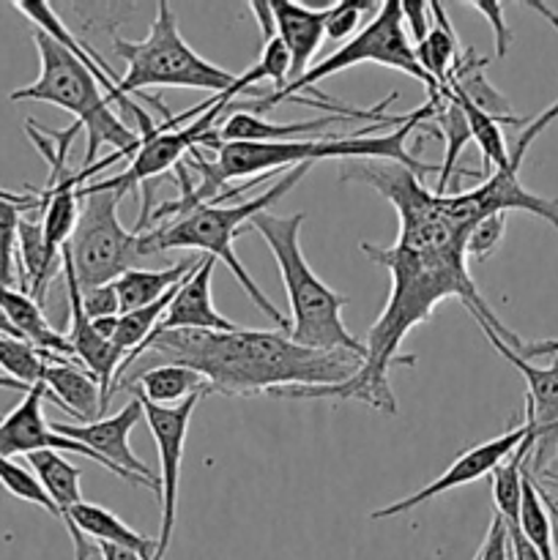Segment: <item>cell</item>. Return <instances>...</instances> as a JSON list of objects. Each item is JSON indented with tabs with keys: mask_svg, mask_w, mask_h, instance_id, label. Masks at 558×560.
Returning <instances> with one entry per match:
<instances>
[{
	"mask_svg": "<svg viewBox=\"0 0 558 560\" xmlns=\"http://www.w3.org/2000/svg\"><path fill=\"white\" fill-rule=\"evenodd\" d=\"M246 5H249V9H252L255 20L260 22L263 38H266V42H271V38L277 36V22H274L271 3H266V0H249V3H246Z\"/></svg>",
	"mask_w": 558,
	"mask_h": 560,
	"instance_id": "44",
	"label": "cell"
},
{
	"mask_svg": "<svg viewBox=\"0 0 558 560\" xmlns=\"http://www.w3.org/2000/svg\"><path fill=\"white\" fill-rule=\"evenodd\" d=\"M142 402L137 397H131V402L126 405L120 413H115L113 419H98L91 424H66V421H55L53 432L69 438V441L82 443V446L91 448L93 454L104 459L107 465H113L115 474L120 481L131 487H148L156 498H162V481L159 476L131 452L129 435L135 430L137 421H142Z\"/></svg>",
	"mask_w": 558,
	"mask_h": 560,
	"instance_id": "12",
	"label": "cell"
},
{
	"mask_svg": "<svg viewBox=\"0 0 558 560\" xmlns=\"http://www.w3.org/2000/svg\"><path fill=\"white\" fill-rule=\"evenodd\" d=\"M33 44L38 49L36 82L11 91V102H44L66 109L77 118L80 129L85 131V159L82 167L96 164V153L102 145H113L124 156H135L142 145V137L109 109L107 93L98 91V80L77 60L63 44L55 42L44 31L33 27Z\"/></svg>",
	"mask_w": 558,
	"mask_h": 560,
	"instance_id": "5",
	"label": "cell"
},
{
	"mask_svg": "<svg viewBox=\"0 0 558 560\" xmlns=\"http://www.w3.org/2000/svg\"><path fill=\"white\" fill-rule=\"evenodd\" d=\"M44 386H47V399L58 405L60 410L80 419L82 424L98 421V410H102V394H98V383L85 366L77 364L74 359H63V355H53L44 370Z\"/></svg>",
	"mask_w": 558,
	"mask_h": 560,
	"instance_id": "20",
	"label": "cell"
},
{
	"mask_svg": "<svg viewBox=\"0 0 558 560\" xmlns=\"http://www.w3.org/2000/svg\"><path fill=\"white\" fill-rule=\"evenodd\" d=\"M399 9H403V25H408L405 33L410 31V38H414L416 44L425 42L427 33H430L432 27L430 3H425V0H399Z\"/></svg>",
	"mask_w": 558,
	"mask_h": 560,
	"instance_id": "40",
	"label": "cell"
},
{
	"mask_svg": "<svg viewBox=\"0 0 558 560\" xmlns=\"http://www.w3.org/2000/svg\"><path fill=\"white\" fill-rule=\"evenodd\" d=\"M44 399H47V386H44V383H36V386L27 388L22 402L16 405L9 416L0 419V454L14 459L20 457V454L27 457V454L33 452H71L80 454V457L85 459H93V463L107 468L113 476H118L113 465L104 463V459L98 457V454H93L91 448L53 432V427L44 419Z\"/></svg>",
	"mask_w": 558,
	"mask_h": 560,
	"instance_id": "15",
	"label": "cell"
},
{
	"mask_svg": "<svg viewBox=\"0 0 558 560\" xmlns=\"http://www.w3.org/2000/svg\"><path fill=\"white\" fill-rule=\"evenodd\" d=\"M446 91L452 93V96L460 102V107L465 109V118H468V126H470V137H474V142L479 145L481 162H485V167H481V175H485L490 167H496V170L507 167V164H509V148H507V140H503V135H501V124H498V120H492L490 115L479 113L476 107H470V104L465 102L463 96H457L452 88H446ZM485 178H487V175H485Z\"/></svg>",
	"mask_w": 558,
	"mask_h": 560,
	"instance_id": "33",
	"label": "cell"
},
{
	"mask_svg": "<svg viewBox=\"0 0 558 560\" xmlns=\"http://www.w3.org/2000/svg\"><path fill=\"white\" fill-rule=\"evenodd\" d=\"M507 536H509V560H542L539 552H536V547L525 539L518 523H507Z\"/></svg>",
	"mask_w": 558,
	"mask_h": 560,
	"instance_id": "43",
	"label": "cell"
},
{
	"mask_svg": "<svg viewBox=\"0 0 558 560\" xmlns=\"http://www.w3.org/2000/svg\"><path fill=\"white\" fill-rule=\"evenodd\" d=\"M186 366L206 381L208 392L255 397L290 388H328L348 383L361 370V355L328 353L293 342L279 331H153L118 370L113 394L153 366ZM109 394V397H113Z\"/></svg>",
	"mask_w": 558,
	"mask_h": 560,
	"instance_id": "2",
	"label": "cell"
},
{
	"mask_svg": "<svg viewBox=\"0 0 558 560\" xmlns=\"http://www.w3.org/2000/svg\"><path fill=\"white\" fill-rule=\"evenodd\" d=\"M332 3L323 9H310L293 0H271L274 22H277V38L284 44L290 58V82L310 71L317 47L326 38V16Z\"/></svg>",
	"mask_w": 558,
	"mask_h": 560,
	"instance_id": "18",
	"label": "cell"
},
{
	"mask_svg": "<svg viewBox=\"0 0 558 560\" xmlns=\"http://www.w3.org/2000/svg\"><path fill=\"white\" fill-rule=\"evenodd\" d=\"M474 560H509V536H507V523H503L498 514H492L490 528H487L485 545H481L479 556Z\"/></svg>",
	"mask_w": 558,
	"mask_h": 560,
	"instance_id": "41",
	"label": "cell"
},
{
	"mask_svg": "<svg viewBox=\"0 0 558 560\" xmlns=\"http://www.w3.org/2000/svg\"><path fill=\"white\" fill-rule=\"evenodd\" d=\"M485 337L490 339L492 348L525 377L528 383V399H525V419L534 427V452L528 457V470L534 479H539L547 470V465L556 463L558 457V361H553L550 366L539 370L531 361L520 359L509 345H503L498 339V334L492 331L487 323H479Z\"/></svg>",
	"mask_w": 558,
	"mask_h": 560,
	"instance_id": "13",
	"label": "cell"
},
{
	"mask_svg": "<svg viewBox=\"0 0 558 560\" xmlns=\"http://www.w3.org/2000/svg\"><path fill=\"white\" fill-rule=\"evenodd\" d=\"M474 11H479L487 22L492 25V33H496V58H507L509 47H512L514 36H512V27L507 25V14H503V3L498 0H470Z\"/></svg>",
	"mask_w": 558,
	"mask_h": 560,
	"instance_id": "38",
	"label": "cell"
},
{
	"mask_svg": "<svg viewBox=\"0 0 558 560\" xmlns=\"http://www.w3.org/2000/svg\"><path fill=\"white\" fill-rule=\"evenodd\" d=\"M206 394H191L181 405L173 408H159V405L142 402V416L148 421L153 441H156L159 452V481H162V525H159V539H156V558L164 560L170 550V539H173L175 528V512H178V481H181V459H184L186 448V432H189L191 413H195L197 402Z\"/></svg>",
	"mask_w": 558,
	"mask_h": 560,
	"instance_id": "11",
	"label": "cell"
},
{
	"mask_svg": "<svg viewBox=\"0 0 558 560\" xmlns=\"http://www.w3.org/2000/svg\"><path fill=\"white\" fill-rule=\"evenodd\" d=\"M263 80L274 82V93H282L284 88L290 85L288 49H284V44L279 42L277 36H274L271 42H266L260 60H257L255 66H249L244 74L235 77V82L228 88V91L222 93V98H224V102H235V96H241L246 88H252L255 82H263Z\"/></svg>",
	"mask_w": 558,
	"mask_h": 560,
	"instance_id": "32",
	"label": "cell"
},
{
	"mask_svg": "<svg viewBox=\"0 0 558 560\" xmlns=\"http://www.w3.org/2000/svg\"><path fill=\"white\" fill-rule=\"evenodd\" d=\"M514 353L520 355V359L531 361L536 359V355H558V339H539V342H520V348L514 350ZM558 476V457H556V465H553L547 474H542V479H556Z\"/></svg>",
	"mask_w": 558,
	"mask_h": 560,
	"instance_id": "42",
	"label": "cell"
},
{
	"mask_svg": "<svg viewBox=\"0 0 558 560\" xmlns=\"http://www.w3.org/2000/svg\"><path fill=\"white\" fill-rule=\"evenodd\" d=\"M312 164H301V167L288 170L284 175H279L277 184L271 186L263 195L252 197V200H239L233 206H219V202H206V206L195 208V211L184 213L175 222H162L156 228H151L148 233L140 235V255H162L170 249H191L202 252V255L213 257V260H222L224 266L233 271V277L239 279L241 290L249 295L252 304L257 306V312L268 317L271 323H277L279 331H290V317H284L271 301L263 295V290L257 288L255 279L249 277V271L244 268V262L239 260L233 249L235 235L244 233V228L249 224L252 217L263 211H271L274 202L282 200L306 173H310Z\"/></svg>",
	"mask_w": 558,
	"mask_h": 560,
	"instance_id": "4",
	"label": "cell"
},
{
	"mask_svg": "<svg viewBox=\"0 0 558 560\" xmlns=\"http://www.w3.org/2000/svg\"><path fill=\"white\" fill-rule=\"evenodd\" d=\"M465 241V238H463ZM463 241L443 246L435 252H416L405 246H375L361 241V255L370 257L377 266L388 268L392 277V293H388L386 310L381 312L372 328L367 331L364 359L361 370L342 386L328 388H290L277 394L279 399H356L381 413H397L388 372L392 366L416 364L414 355L399 359V345L408 337L410 328L425 323L435 312V306L446 299L463 301L465 310L474 315L476 323H487L498 334L503 345L512 350L520 348V339L498 320L496 312L481 299L479 288L470 279L468 257H465Z\"/></svg>",
	"mask_w": 558,
	"mask_h": 560,
	"instance_id": "1",
	"label": "cell"
},
{
	"mask_svg": "<svg viewBox=\"0 0 558 560\" xmlns=\"http://www.w3.org/2000/svg\"><path fill=\"white\" fill-rule=\"evenodd\" d=\"M178 288H181V282L173 284V288H170L162 299L153 301V304H148V306H142V310H135V312H129V315L118 317V328H115V337H113V342H109V348H113V364L118 366V370L124 366V361H129L131 355L137 353V348H140V345L146 342L153 331H156V326L162 323L167 306L173 304ZM115 375H118V372H115Z\"/></svg>",
	"mask_w": 558,
	"mask_h": 560,
	"instance_id": "28",
	"label": "cell"
},
{
	"mask_svg": "<svg viewBox=\"0 0 558 560\" xmlns=\"http://www.w3.org/2000/svg\"><path fill=\"white\" fill-rule=\"evenodd\" d=\"M16 255H20V290L44 310L49 284L58 273H63V255L49 249L47 241H44L42 222L31 217H22L20 222Z\"/></svg>",
	"mask_w": 558,
	"mask_h": 560,
	"instance_id": "21",
	"label": "cell"
},
{
	"mask_svg": "<svg viewBox=\"0 0 558 560\" xmlns=\"http://www.w3.org/2000/svg\"><path fill=\"white\" fill-rule=\"evenodd\" d=\"M558 118V102H553L545 113L536 115L523 131H520L518 142L509 151V164L501 170H492L476 189L460 191V195H438L441 197V211L446 213L449 222L457 228H470L479 219L492 217V213H509V211H525L534 217L545 219L553 230L558 233V200H547V197L534 195L520 180V167L528 153L531 142Z\"/></svg>",
	"mask_w": 558,
	"mask_h": 560,
	"instance_id": "9",
	"label": "cell"
},
{
	"mask_svg": "<svg viewBox=\"0 0 558 560\" xmlns=\"http://www.w3.org/2000/svg\"><path fill=\"white\" fill-rule=\"evenodd\" d=\"M0 487H3L9 495L33 503V506L44 509V512L60 520V512L55 509V503L49 501V495L44 492V487L38 485L36 476H33L27 468H22L20 463H14V459L3 457V454H0Z\"/></svg>",
	"mask_w": 558,
	"mask_h": 560,
	"instance_id": "35",
	"label": "cell"
},
{
	"mask_svg": "<svg viewBox=\"0 0 558 560\" xmlns=\"http://www.w3.org/2000/svg\"><path fill=\"white\" fill-rule=\"evenodd\" d=\"M487 63H490V58H481V55H476V49L465 47L457 63L449 71V82L443 88H452V91L457 93V96H463L470 107L490 115L498 124L523 126L525 129L534 118H518V115H514L509 98L485 77Z\"/></svg>",
	"mask_w": 558,
	"mask_h": 560,
	"instance_id": "19",
	"label": "cell"
},
{
	"mask_svg": "<svg viewBox=\"0 0 558 560\" xmlns=\"http://www.w3.org/2000/svg\"><path fill=\"white\" fill-rule=\"evenodd\" d=\"M202 255H191L178 260L175 266L162 268V271H146V268H131L124 277L115 279V293H118L120 315H129V312L142 310V306L153 304V301L162 299L173 284H178L186 273L195 271L200 266Z\"/></svg>",
	"mask_w": 558,
	"mask_h": 560,
	"instance_id": "23",
	"label": "cell"
},
{
	"mask_svg": "<svg viewBox=\"0 0 558 560\" xmlns=\"http://www.w3.org/2000/svg\"><path fill=\"white\" fill-rule=\"evenodd\" d=\"M82 310L88 320H102V317H118L120 304L115 284H102V288L82 290Z\"/></svg>",
	"mask_w": 558,
	"mask_h": 560,
	"instance_id": "39",
	"label": "cell"
},
{
	"mask_svg": "<svg viewBox=\"0 0 558 560\" xmlns=\"http://www.w3.org/2000/svg\"><path fill=\"white\" fill-rule=\"evenodd\" d=\"M113 49L120 60H126V74L118 82L124 96H146L142 91L148 88H191L222 96L235 82L233 71L213 66L184 42L175 11L164 0L156 3V20L142 42L115 36Z\"/></svg>",
	"mask_w": 558,
	"mask_h": 560,
	"instance_id": "6",
	"label": "cell"
},
{
	"mask_svg": "<svg viewBox=\"0 0 558 560\" xmlns=\"http://www.w3.org/2000/svg\"><path fill=\"white\" fill-rule=\"evenodd\" d=\"M306 213H279L263 211L249 219L244 228L252 233L263 235V241L271 249L274 260L279 266L284 293L290 301V331L293 342L304 345L312 350H328V353H356L364 359V342L348 331L342 323V310L348 306V295L328 288L323 279L306 262L304 252L299 244V230Z\"/></svg>",
	"mask_w": 558,
	"mask_h": 560,
	"instance_id": "3",
	"label": "cell"
},
{
	"mask_svg": "<svg viewBox=\"0 0 558 560\" xmlns=\"http://www.w3.org/2000/svg\"><path fill=\"white\" fill-rule=\"evenodd\" d=\"M228 104L222 96H217V104H213L208 113H202L200 118H195L191 124L178 126L173 129L170 120H164L162 126H156L151 137H142L140 151L131 156L129 170H124L120 175L107 180H96L102 189H118V191H129L135 186H142L148 191V180H156L159 175L167 173V170H175L184 156H189L195 148H200L202 137L213 129L219 118L228 113Z\"/></svg>",
	"mask_w": 558,
	"mask_h": 560,
	"instance_id": "10",
	"label": "cell"
},
{
	"mask_svg": "<svg viewBox=\"0 0 558 560\" xmlns=\"http://www.w3.org/2000/svg\"><path fill=\"white\" fill-rule=\"evenodd\" d=\"M213 257L202 255L200 266L191 273H186L181 279V288L175 293L173 304L164 312L162 323L156 326V331H235L233 320H228L224 315H219L217 306L211 301V273H213Z\"/></svg>",
	"mask_w": 558,
	"mask_h": 560,
	"instance_id": "17",
	"label": "cell"
},
{
	"mask_svg": "<svg viewBox=\"0 0 558 560\" xmlns=\"http://www.w3.org/2000/svg\"><path fill=\"white\" fill-rule=\"evenodd\" d=\"M550 481H553V485H556V487H558V476H556V479H550Z\"/></svg>",
	"mask_w": 558,
	"mask_h": 560,
	"instance_id": "49",
	"label": "cell"
},
{
	"mask_svg": "<svg viewBox=\"0 0 558 560\" xmlns=\"http://www.w3.org/2000/svg\"><path fill=\"white\" fill-rule=\"evenodd\" d=\"M0 310L9 315V320L14 323L16 331H20L33 348L44 350V353L63 355V359H74L63 334H58L49 326L47 317H44V310L27 293L0 284Z\"/></svg>",
	"mask_w": 558,
	"mask_h": 560,
	"instance_id": "24",
	"label": "cell"
},
{
	"mask_svg": "<svg viewBox=\"0 0 558 560\" xmlns=\"http://www.w3.org/2000/svg\"><path fill=\"white\" fill-rule=\"evenodd\" d=\"M0 388H11V392H22V394H27V388H31V386H25V383L14 381V377L0 375Z\"/></svg>",
	"mask_w": 558,
	"mask_h": 560,
	"instance_id": "48",
	"label": "cell"
},
{
	"mask_svg": "<svg viewBox=\"0 0 558 560\" xmlns=\"http://www.w3.org/2000/svg\"><path fill=\"white\" fill-rule=\"evenodd\" d=\"M518 525L525 539L536 547L542 560H556V525H553V517L547 512L545 501H542L539 487H536V479L531 476L528 465L523 468V498H520Z\"/></svg>",
	"mask_w": 558,
	"mask_h": 560,
	"instance_id": "30",
	"label": "cell"
},
{
	"mask_svg": "<svg viewBox=\"0 0 558 560\" xmlns=\"http://www.w3.org/2000/svg\"><path fill=\"white\" fill-rule=\"evenodd\" d=\"M438 98L435 104V115L427 118L425 129H432L435 135H441L443 140V162L441 170H438V186H435V195H449V184L452 178H460V175H481L474 173V170H457L460 162V153L463 148L468 145L474 137H470V126L468 118H465V109L460 107L457 98L446 91V88H438V93H432Z\"/></svg>",
	"mask_w": 558,
	"mask_h": 560,
	"instance_id": "22",
	"label": "cell"
},
{
	"mask_svg": "<svg viewBox=\"0 0 558 560\" xmlns=\"http://www.w3.org/2000/svg\"><path fill=\"white\" fill-rule=\"evenodd\" d=\"M98 552H102V560H140L135 552L124 550V547H115V545H96Z\"/></svg>",
	"mask_w": 558,
	"mask_h": 560,
	"instance_id": "45",
	"label": "cell"
},
{
	"mask_svg": "<svg viewBox=\"0 0 558 560\" xmlns=\"http://www.w3.org/2000/svg\"><path fill=\"white\" fill-rule=\"evenodd\" d=\"M377 9H381V3H375V0H339V3H332L326 16V38L328 42H342L345 36H350L359 27L364 11Z\"/></svg>",
	"mask_w": 558,
	"mask_h": 560,
	"instance_id": "37",
	"label": "cell"
},
{
	"mask_svg": "<svg viewBox=\"0 0 558 560\" xmlns=\"http://www.w3.org/2000/svg\"><path fill=\"white\" fill-rule=\"evenodd\" d=\"M27 465H31V474L36 476L38 485H42L44 492L49 495V501H53L55 509L60 512V520H66V512L82 501L80 468L66 463V459L60 457V452H33L27 454Z\"/></svg>",
	"mask_w": 558,
	"mask_h": 560,
	"instance_id": "27",
	"label": "cell"
},
{
	"mask_svg": "<svg viewBox=\"0 0 558 560\" xmlns=\"http://www.w3.org/2000/svg\"><path fill=\"white\" fill-rule=\"evenodd\" d=\"M11 5H14V9L20 11L22 16H27V20L33 22V27H38V31H44V33H47V36H53L55 42L63 44V47L69 49V52L74 55L77 60H82V66H85V69L91 71V74L96 77V80L104 85V91H107L109 102L120 104V109H129V113L135 115L137 135H140V137H151L153 131H156V126H153L151 115H148L142 107H137V104L131 102L129 96H124V93L118 91L120 77H115V71L109 69V66L104 63V60L98 58V55L93 52V49L88 47V44H80L74 36H71L69 27H66L63 22H60V16L53 11V5L44 3V0H16V3H11Z\"/></svg>",
	"mask_w": 558,
	"mask_h": 560,
	"instance_id": "16",
	"label": "cell"
},
{
	"mask_svg": "<svg viewBox=\"0 0 558 560\" xmlns=\"http://www.w3.org/2000/svg\"><path fill=\"white\" fill-rule=\"evenodd\" d=\"M503 235H507V213H492V217L479 219V222H474L465 230V257L476 262L487 260V257L498 252Z\"/></svg>",
	"mask_w": 558,
	"mask_h": 560,
	"instance_id": "36",
	"label": "cell"
},
{
	"mask_svg": "<svg viewBox=\"0 0 558 560\" xmlns=\"http://www.w3.org/2000/svg\"><path fill=\"white\" fill-rule=\"evenodd\" d=\"M531 424V421H528ZM534 452V427H531L528 438L518 446V452L498 465L490 474L492 485V503H496V514L503 523H518L520 520V498H523V468L525 459Z\"/></svg>",
	"mask_w": 558,
	"mask_h": 560,
	"instance_id": "29",
	"label": "cell"
},
{
	"mask_svg": "<svg viewBox=\"0 0 558 560\" xmlns=\"http://www.w3.org/2000/svg\"><path fill=\"white\" fill-rule=\"evenodd\" d=\"M528 432H531L528 419H523L520 421V427H512V430H507L503 435H498V438H492V441H485V443H479V446L468 448V452L460 454V457L454 459V463L449 465V468L443 470L435 481H430L427 487L416 490L414 495L392 503V506L377 509V512L370 514V520L399 517V514L410 512V509H419L421 503L432 501V498L446 495V492L457 490V487L485 479V476H490L498 465L507 463V459L518 452V446L525 441V438H528Z\"/></svg>",
	"mask_w": 558,
	"mask_h": 560,
	"instance_id": "14",
	"label": "cell"
},
{
	"mask_svg": "<svg viewBox=\"0 0 558 560\" xmlns=\"http://www.w3.org/2000/svg\"><path fill=\"white\" fill-rule=\"evenodd\" d=\"M120 197L124 191L98 184L80 189V219L66 244L80 290L113 284L142 260L140 235L118 222Z\"/></svg>",
	"mask_w": 558,
	"mask_h": 560,
	"instance_id": "7",
	"label": "cell"
},
{
	"mask_svg": "<svg viewBox=\"0 0 558 560\" xmlns=\"http://www.w3.org/2000/svg\"><path fill=\"white\" fill-rule=\"evenodd\" d=\"M0 337H11V339H25V337H22L20 331H16V328H14V323L9 320V315H5L3 310H0ZM25 342H27V339H25Z\"/></svg>",
	"mask_w": 558,
	"mask_h": 560,
	"instance_id": "47",
	"label": "cell"
},
{
	"mask_svg": "<svg viewBox=\"0 0 558 560\" xmlns=\"http://www.w3.org/2000/svg\"><path fill=\"white\" fill-rule=\"evenodd\" d=\"M49 355L53 353L33 348L25 339L0 337V370L5 372V377H14L25 386H36V383L44 381Z\"/></svg>",
	"mask_w": 558,
	"mask_h": 560,
	"instance_id": "34",
	"label": "cell"
},
{
	"mask_svg": "<svg viewBox=\"0 0 558 560\" xmlns=\"http://www.w3.org/2000/svg\"><path fill=\"white\" fill-rule=\"evenodd\" d=\"M38 211V195H0V284L11 288L16 268V235L25 213Z\"/></svg>",
	"mask_w": 558,
	"mask_h": 560,
	"instance_id": "31",
	"label": "cell"
},
{
	"mask_svg": "<svg viewBox=\"0 0 558 560\" xmlns=\"http://www.w3.org/2000/svg\"><path fill=\"white\" fill-rule=\"evenodd\" d=\"M131 397L142 399V402L159 405V408H173L181 405L191 394H208L206 381L197 372L186 370V366H153V370L142 372L135 381L126 386Z\"/></svg>",
	"mask_w": 558,
	"mask_h": 560,
	"instance_id": "25",
	"label": "cell"
},
{
	"mask_svg": "<svg viewBox=\"0 0 558 560\" xmlns=\"http://www.w3.org/2000/svg\"><path fill=\"white\" fill-rule=\"evenodd\" d=\"M359 63L388 66V69H397L403 71V74L419 80L430 96L438 93V85L425 74V69H421L419 60H416V49L403 25L399 0H386V3H381V9L375 11V16H372L350 42H345L342 47L334 49V52L328 55V58H323L321 63L310 66V71H306L304 77H299L295 82H290L282 93H268V96H260L257 102H252L249 109L263 113V109H271L274 104L279 102H293L299 91H310V88H315L317 82L326 80V77H334L339 74V71Z\"/></svg>",
	"mask_w": 558,
	"mask_h": 560,
	"instance_id": "8",
	"label": "cell"
},
{
	"mask_svg": "<svg viewBox=\"0 0 558 560\" xmlns=\"http://www.w3.org/2000/svg\"><path fill=\"white\" fill-rule=\"evenodd\" d=\"M432 14V27L427 33V38L421 44H416V60L425 69V74L435 82L438 88H443L449 82V71L457 63L463 49H460L457 33L449 25V16L443 3H430Z\"/></svg>",
	"mask_w": 558,
	"mask_h": 560,
	"instance_id": "26",
	"label": "cell"
},
{
	"mask_svg": "<svg viewBox=\"0 0 558 560\" xmlns=\"http://www.w3.org/2000/svg\"><path fill=\"white\" fill-rule=\"evenodd\" d=\"M523 5H528V9H534V11H539L542 16H545L547 22H550L553 27H556V33H558V14L553 9H547V3H539V0H528V3H523Z\"/></svg>",
	"mask_w": 558,
	"mask_h": 560,
	"instance_id": "46",
	"label": "cell"
}]
</instances>
